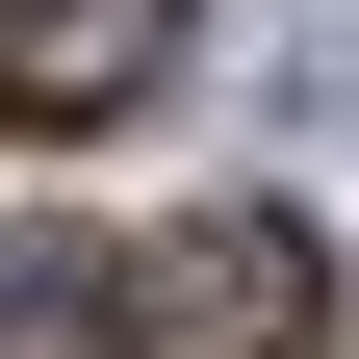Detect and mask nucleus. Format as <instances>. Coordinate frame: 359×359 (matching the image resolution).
Instances as JSON below:
<instances>
[{
  "mask_svg": "<svg viewBox=\"0 0 359 359\" xmlns=\"http://www.w3.org/2000/svg\"><path fill=\"white\" fill-rule=\"evenodd\" d=\"M180 77V0H0V128H103Z\"/></svg>",
  "mask_w": 359,
  "mask_h": 359,
  "instance_id": "2",
  "label": "nucleus"
},
{
  "mask_svg": "<svg viewBox=\"0 0 359 359\" xmlns=\"http://www.w3.org/2000/svg\"><path fill=\"white\" fill-rule=\"evenodd\" d=\"M283 103H308V128H359V26H308V52H283Z\"/></svg>",
  "mask_w": 359,
  "mask_h": 359,
  "instance_id": "3",
  "label": "nucleus"
},
{
  "mask_svg": "<svg viewBox=\"0 0 359 359\" xmlns=\"http://www.w3.org/2000/svg\"><path fill=\"white\" fill-rule=\"evenodd\" d=\"M103 308H128V359H334V257H308L283 205H180V231H128Z\"/></svg>",
  "mask_w": 359,
  "mask_h": 359,
  "instance_id": "1",
  "label": "nucleus"
}]
</instances>
